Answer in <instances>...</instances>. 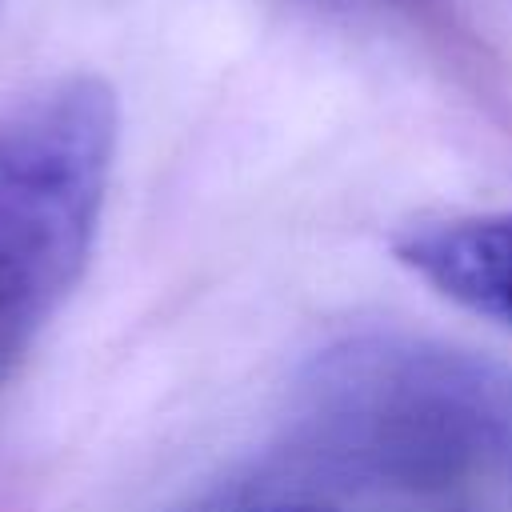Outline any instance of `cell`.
I'll return each mask as SVG.
<instances>
[{"instance_id": "cell-2", "label": "cell", "mask_w": 512, "mask_h": 512, "mask_svg": "<svg viewBox=\"0 0 512 512\" xmlns=\"http://www.w3.org/2000/svg\"><path fill=\"white\" fill-rule=\"evenodd\" d=\"M120 104L72 72L0 112V380L80 284L112 180Z\"/></svg>"}, {"instance_id": "cell-1", "label": "cell", "mask_w": 512, "mask_h": 512, "mask_svg": "<svg viewBox=\"0 0 512 512\" xmlns=\"http://www.w3.org/2000/svg\"><path fill=\"white\" fill-rule=\"evenodd\" d=\"M296 428L332 472L448 488L496 472L512 488V372L436 340L352 336L300 376Z\"/></svg>"}, {"instance_id": "cell-3", "label": "cell", "mask_w": 512, "mask_h": 512, "mask_svg": "<svg viewBox=\"0 0 512 512\" xmlns=\"http://www.w3.org/2000/svg\"><path fill=\"white\" fill-rule=\"evenodd\" d=\"M396 260L452 304L512 328V212H464L396 232Z\"/></svg>"}, {"instance_id": "cell-4", "label": "cell", "mask_w": 512, "mask_h": 512, "mask_svg": "<svg viewBox=\"0 0 512 512\" xmlns=\"http://www.w3.org/2000/svg\"><path fill=\"white\" fill-rule=\"evenodd\" d=\"M264 512H328V508H312V504H300V508H264Z\"/></svg>"}]
</instances>
